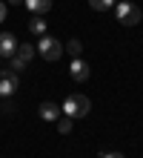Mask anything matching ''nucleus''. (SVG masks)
I'll return each mask as SVG.
<instances>
[{"label":"nucleus","instance_id":"nucleus-1","mask_svg":"<svg viewBox=\"0 0 143 158\" xmlns=\"http://www.w3.org/2000/svg\"><path fill=\"white\" fill-rule=\"evenodd\" d=\"M60 109H63V115H69V118H86V115L92 112V101L77 92V95H69V98H66Z\"/></svg>","mask_w":143,"mask_h":158},{"label":"nucleus","instance_id":"nucleus-6","mask_svg":"<svg viewBox=\"0 0 143 158\" xmlns=\"http://www.w3.org/2000/svg\"><path fill=\"white\" fill-rule=\"evenodd\" d=\"M17 52V38L12 32H0V58H12Z\"/></svg>","mask_w":143,"mask_h":158},{"label":"nucleus","instance_id":"nucleus-13","mask_svg":"<svg viewBox=\"0 0 143 158\" xmlns=\"http://www.w3.org/2000/svg\"><path fill=\"white\" fill-rule=\"evenodd\" d=\"M80 52H83V43L77 38H72L69 40V55H72V58H80Z\"/></svg>","mask_w":143,"mask_h":158},{"label":"nucleus","instance_id":"nucleus-14","mask_svg":"<svg viewBox=\"0 0 143 158\" xmlns=\"http://www.w3.org/2000/svg\"><path fill=\"white\" fill-rule=\"evenodd\" d=\"M9 69H12V72H17V75H20V72L26 69V60H20V58H17V55H12V63H9Z\"/></svg>","mask_w":143,"mask_h":158},{"label":"nucleus","instance_id":"nucleus-8","mask_svg":"<svg viewBox=\"0 0 143 158\" xmlns=\"http://www.w3.org/2000/svg\"><path fill=\"white\" fill-rule=\"evenodd\" d=\"M29 12H34V15H46L52 9V0H23Z\"/></svg>","mask_w":143,"mask_h":158},{"label":"nucleus","instance_id":"nucleus-10","mask_svg":"<svg viewBox=\"0 0 143 158\" xmlns=\"http://www.w3.org/2000/svg\"><path fill=\"white\" fill-rule=\"evenodd\" d=\"M29 29H32L34 35H46V20H43V15H34L32 20H29Z\"/></svg>","mask_w":143,"mask_h":158},{"label":"nucleus","instance_id":"nucleus-2","mask_svg":"<svg viewBox=\"0 0 143 158\" xmlns=\"http://www.w3.org/2000/svg\"><path fill=\"white\" fill-rule=\"evenodd\" d=\"M37 55H40L43 60H60V55H63V43L52 38V35H40V43L34 46Z\"/></svg>","mask_w":143,"mask_h":158},{"label":"nucleus","instance_id":"nucleus-11","mask_svg":"<svg viewBox=\"0 0 143 158\" xmlns=\"http://www.w3.org/2000/svg\"><path fill=\"white\" fill-rule=\"evenodd\" d=\"M57 132L60 135H69L72 132V118L66 115V118H57Z\"/></svg>","mask_w":143,"mask_h":158},{"label":"nucleus","instance_id":"nucleus-3","mask_svg":"<svg viewBox=\"0 0 143 158\" xmlns=\"http://www.w3.org/2000/svg\"><path fill=\"white\" fill-rule=\"evenodd\" d=\"M114 15H117V23H123V26H137L140 23V9L132 3V0L117 3L114 6Z\"/></svg>","mask_w":143,"mask_h":158},{"label":"nucleus","instance_id":"nucleus-9","mask_svg":"<svg viewBox=\"0 0 143 158\" xmlns=\"http://www.w3.org/2000/svg\"><path fill=\"white\" fill-rule=\"evenodd\" d=\"M34 52H37V49H34L32 43H17V52H14V55H17L20 60H26V63H29V60L34 58Z\"/></svg>","mask_w":143,"mask_h":158},{"label":"nucleus","instance_id":"nucleus-17","mask_svg":"<svg viewBox=\"0 0 143 158\" xmlns=\"http://www.w3.org/2000/svg\"><path fill=\"white\" fill-rule=\"evenodd\" d=\"M9 3H14V6H20V3H23V0H9Z\"/></svg>","mask_w":143,"mask_h":158},{"label":"nucleus","instance_id":"nucleus-15","mask_svg":"<svg viewBox=\"0 0 143 158\" xmlns=\"http://www.w3.org/2000/svg\"><path fill=\"white\" fill-rule=\"evenodd\" d=\"M100 158H123V152H100Z\"/></svg>","mask_w":143,"mask_h":158},{"label":"nucleus","instance_id":"nucleus-5","mask_svg":"<svg viewBox=\"0 0 143 158\" xmlns=\"http://www.w3.org/2000/svg\"><path fill=\"white\" fill-rule=\"evenodd\" d=\"M69 75H72V81L83 83V81H89V75H92V66H89V63H86L83 58H74V60L69 63Z\"/></svg>","mask_w":143,"mask_h":158},{"label":"nucleus","instance_id":"nucleus-12","mask_svg":"<svg viewBox=\"0 0 143 158\" xmlns=\"http://www.w3.org/2000/svg\"><path fill=\"white\" fill-rule=\"evenodd\" d=\"M89 6L94 9V12H106V9L114 6V0H89Z\"/></svg>","mask_w":143,"mask_h":158},{"label":"nucleus","instance_id":"nucleus-16","mask_svg":"<svg viewBox=\"0 0 143 158\" xmlns=\"http://www.w3.org/2000/svg\"><path fill=\"white\" fill-rule=\"evenodd\" d=\"M3 20H6V3L0 0V23H3Z\"/></svg>","mask_w":143,"mask_h":158},{"label":"nucleus","instance_id":"nucleus-4","mask_svg":"<svg viewBox=\"0 0 143 158\" xmlns=\"http://www.w3.org/2000/svg\"><path fill=\"white\" fill-rule=\"evenodd\" d=\"M14 92H17V72L0 69V98H9Z\"/></svg>","mask_w":143,"mask_h":158},{"label":"nucleus","instance_id":"nucleus-7","mask_svg":"<svg viewBox=\"0 0 143 158\" xmlns=\"http://www.w3.org/2000/svg\"><path fill=\"white\" fill-rule=\"evenodd\" d=\"M60 112H63V109L57 106L54 101H43V104H40V118H43V121H57V118H60Z\"/></svg>","mask_w":143,"mask_h":158}]
</instances>
